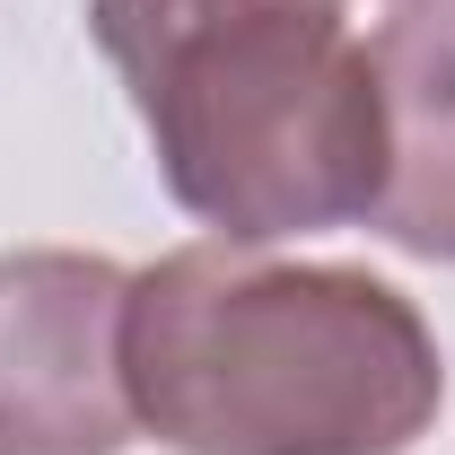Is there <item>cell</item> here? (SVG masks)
<instances>
[{
    "instance_id": "obj_1",
    "label": "cell",
    "mask_w": 455,
    "mask_h": 455,
    "mask_svg": "<svg viewBox=\"0 0 455 455\" xmlns=\"http://www.w3.org/2000/svg\"><path fill=\"white\" fill-rule=\"evenodd\" d=\"M123 386L175 455H411L447 359L395 281L220 236L132 272Z\"/></svg>"
},
{
    "instance_id": "obj_2",
    "label": "cell",
    "mask_w": 455,
    "mask_h": 455,
    "mask_svg": "<svg viewBox=\"0 0 455 455\" xmlns=\"http://www.w3.org/2000/svg\"><path fill=\"white\" fill-rule=\"evenodd\" d=\"M167 193L228 245L368 220L386 97L350 0H88Z\"/></svg>"
},
{
    "instance_id": "obj_3",
    "label": "cell",
    "mask_w": 455,
    "mask_h": 455,
    "mask_svg": "<svg viewBox=\"0 0 455 455\" xmlns=\"http://www.w3.org/2000/svg\"><path fill=\"white\" fill-rule=\"evenodd\" d=\"M132 272L106 254H0V455H123L140 411L123 386Z\"/></svg>"
},
{
    "instance_id": "obj_4",
    "label": "cell",
    "mask_w": 455,
    "mask_h": 455,
    "mask_svg": "<svg viewBox=\"0 0 455 455\" xmlns=\"http://www.w3.org/2000/svg\"><path fill=\"white\" fill-rule=\"evenodd\" d=\"M368 61L386 97V184L368 228L420 263H455V0H403Z\"/></svg>"
}]
</instances>
